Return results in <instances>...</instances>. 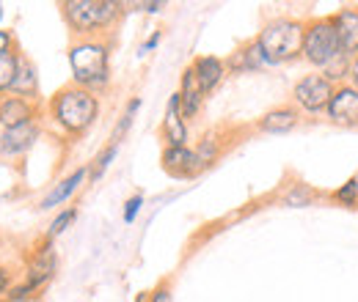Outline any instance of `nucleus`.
I'll list each match as a JSON object with an SVG mask.
<instances>
[{
	"label": "nucleus",
	"instance_id": "33",
	"mask_svg": "<svg viewBox=\"0 0 358 302\" xmlns=\"http://www.w3.org/2000/svg\"><path fill=\"white\" fill-rule=\"evenodd\" d=\"M160 39H163V31H155V33H152V36H149L146 42L141 44V47H138V55H149L152 50H157V44H160Z\"/></svg>",
	"mask_w": 358,
	"mask_h": 302
},
{
	"label": "nucleus",
	"instance_id": "11",
	"mask_svg": "<svg viewBox=\"0 0 358 302\" xmlns=\"http://www.w3.org/2000/svg\"><path fill=\"white\" fill-rule=\"evenodd\" d=\"M160 163H163V171L171 173L174 179H193L204 171L190 146H166Z\"/></svg>",
	"mask_w": 358,
	"mask_h": 302
},
{
	"label": "nucleus",
	"instance_id": "16",
	"mask_svg": "<svg viewBox=\"0 0 358 302\" xmlns=\"http://www.w3.org/2000/svg\"><path fill=\"white\" fill-rule=\"evenodd\" d=\"M298 124H301V110L295 105H278L257 121V130L265 132V135H287Z\"/></svg>",
	"mask_w": 358,
	"mask_h": 302
},
{
	"label": "nucleus",
	"instance_id": "5",
	"mask_svg": "<svg viewBox=\"0 0 358 302\" xmlns=\"http://www.w3.org/2000/svg\"><path fill=\"white\" fill-rule=\"evenodd\" d=\"M303 31H306V20L298 17H275L265 22L262 31L257 33V44L265 55V63L278 66L298 61L303 52Z\"/></svg>",
	"mask_w": 358,
	"mask_h": 302
},
{
	"label": "nucleus",
	"instance_id": "19",
	"mask_svg": "<svg viewBox=\"0 0 358 302\" xmlns=\"http://www.w3.org/2000/svg\"><path fill=\"white\" fill-rule=\"evenodd\" d=\"M204 99H207V96H204L201 86H199L193 69L185 66V72H182V77H179V102H182V116H185V121H190V119H196V116L201 113Z\"/></svg>",
	"mask_w": 358,
	"mask_h": 302
},
{
	"label": "nucleus",
	"instance_id": "22",
	"mask_svg": "<svg viewBox=\"0 0 358 302\" xmlns=\"http://www.w3.org/2000/svg\"><path fill=\"white\" fill-rule=\"evenodd\" d=\"M320 198H322V192L314 190L312 184H292V187L281 195V201H284L287 206H312Z\"/></svg>",
	"mask_w": 358,
	"mask_h": 302
},
{
	"label": "nucleus",
	"instance_id": "30",
	"mask_svg": "<svg viewBox=\"0 0 358 302\" xmlns=\"http://www.w3.org/2000/svg\"><path fill=\"white\" fill-rule=\"evenodd\" d=\"M17 50V39H14V31L11 28H0V55Z\"/></svg>",
	"mask_w": 358,
	"mask_h": 302
},
{
	"label": "nucleus",
	"instance_id": "18",
	"mask_svg": "<svg viewBox=\"0 0 358 302\" xmlns=\"http://www.w3.org/2000/svg\"><path fill=\"white\" fill-rule=\"evenodd\" d=\"M265 66H268V63H265V55H262L257 39L240 44V47L226 58V72H231V75H245V72H257V69H265Z\"/></svg>",
	"mask_w": 358,
	"mask_h": 302
},
{
	"label": "nucleus",
	"instance_id": "35",
	"mask_svg": "<svg viewBox=\"0 0 358 302\" xmlns=\"http://www.w3.org/2000/svg\"><path fill=\"white\" fill-rule=\"evenodd\" d=\"M3 17H6V6L0 3V22H3Z\"/></svg>",
	"mask_w": 358,
	"mask_h": 302
},
{
	"label": "nucleus",
	"instance_id": "14",
	"mask_svg": "<svg viewBox=\"0 0 358 302\" xmlns=\"http://www.w3.org/2000/svg\"><path fill=\"white\" fill-rule=\"evenodd\" d=\"M190 69H193V75H196L201 91H204V96L213 93L215 88L224 83L226 75H229V72H226V61L218 58V55H196V58L190 61Z\"/></svg>",
	"mask_w": 358,
	"mask_h": 302
},
{
	"label": "nucleus",
	"instance_id": "29",
	"mask_svg": "<svg viewBox=\"0 0 358 302\" xmlns=\"http://www.w3.org/2000/svg\"><path fill=\"white\" fill-rule=\"evenodd\" d=\"M149 302H174V297H171V283L169 280L157 283L155 292H149Z\"/></svg>",
	"mask_w": 358,
	"mask_h": 302
},
{
	"label": "nucleus",
	"instance_id": "1",
	"mask_svg": "<svg viewBox=\"0 0 358 302\" xmlns=\"http://www.w3.org/2000/svg\"><path fill=\"white\" fill-rule=\"evenodd\" d=\"M99 110H102L99 96L75 83L58 88L47 102V116L55 124V130L75 140L83 137L96 124Z\"/></svg>",
	"mask_w": 358,
	"mask_h": 302
},
{
	"label": "nucleus",
	"instance_id": "21",
	"mask_svg": "<svg viewBox=\"0 0 358 302\" xmlns=\"http://www.w3.org/2000/svg\"><path fill=\"white\" fill-rule=\"evenodd\" d=\"M20 58H22L20 47L11 50V52H6V55H0V99L8 96V91H11V83H14V77H17Z\"/></svg>",
	"mask_w": 358,
	"mask_h": 302
},
{
	"label": "nucleus",
	"instance_id": "23",
	"mask_svg": "<svg viewBox=\"0 0 358 302\" xmlns=\"http://www.w3.org/2000/svg\"><path fill=\"white\" fill-rule=\"evenodd\" d=\"M75 220H78V209H75V206H64L61 212L52 215V220H50V225H47V231H45V239L55 242L64 231H69V225H72Z\"/></svg>",
	"mask_w": 358,
	"mask_h": 302
},
{
	"label": "nucleus",
	"instance_id": "31",
	"mask_svg": "<svg viewBox=\"0 0 358 302\" xmlns=\"http://www.w3.org/2000/svg\"><path fill=\"white\" fill-rule=\"evenodd\" d=\"M127 6H133V8L143 11V14H160V11L166 8V3H163V0H149V3H127Z\"/></svg>",
	"mask_w": 358,
	"mask_h": 302
},
{
	"label": "nucleus",
	"instance_id": "27",
	"mask_svg": "<svg viewBox=\"0 0 358 302\" xmlns=\"http://www.w3.org/2000/svg\"><path fill=\"white\" fill-rule=\"evenodd\" d=\"M36 294H39V292L22 280V283H11V289L6 292L3 302H31L34 297H36Z\"/></svg>",
	"mask_w": 358,
	"mask_h": 302
},
{
	"label": "nucleus",
	"instance_id": "10",
	"mask_svg": "<svg viewBox=\"0 0 358 302\" xmlns=\"http://www.w3.org/2000/svg\"><path fill=\"white\" fill-rule=\"evenodd\" d=\"M89 181V165H80V168H75L72 173H66L64 179H58L50 190H47V195L39 201V209L42 212H50V209H55V206H64L72 195H78L80 192V187Z\"/></svg>",
	"mask_w": 358,
	"mask_h": 302
},
{
	"label": "nucleus",
	"instance_id": "17",
	"mask_svg": "<svg viewBox=\"0 0 358 302\" xmlns=\"http://www.w3.org/2000/svg\"><path fill=\"white\" fill-rule=\"evenodd\" d=\"M8 96H17V99H25V102H39V72L34 66V61L22 52L20 58V66H17V77L11 83Z\"/></svg>",
	"mask_w": 358,
	"mask_h": 302
},
{
	"label": "nucleus",
	"instance_id": "4",
	"mask_svg": "<svg viewBox=\"0 0 358 302\" xmlns=\"http://www.w3.org/2000/svg\"><path fill=\"white\" fill-rule=\"evenodd\" d=\"M122 11H124V3H116V0H64L61 3L64 22L78 39L105 36L116 25Z\"/></svg>",
	"mask_w": 358,
	"mask_h": 302
},
{
	"label": "nucleus",
	"instance_id": "15",
	"mask_svg": "<svg viewBox=\"0 0 358 302\" xmlns=\"http://www.w3.org/2000/svg\"><path fill=\"white\" fill-rule=\"evenodd\" d=\"M39 119V107L36 102H25L17 96H3L0 99V130H11L20 124H28Z\"/></svg>",
	"mask_w": 358,
	"mask_h": 302
},
{
	"label": "nucleus",
	"instance_id": "32",
	"mask_svg": "<svg viewBox=\"0 0 358 302\" xmlns=\"http://www.w3.org/2000/svg\"><path fill=\"white\" fill-rule=\"evenodd\" d=\"M345 83L350 88H356L358 91V55L356 58H350L348 61V72H345Z\"/></svg>",
	"mask_w": 358,
	"mask_h": 302
},
{
	"label": "nucleus",
	"instance_id": "9",
	"mask_svg": "<svg viewBox=\"0 0 358 302\" xmlns=\"http://www.w3.org/2000/svg\"><path fill=\"white\" fill-rule=\"evenodd\" d=\"M325 116H328V121L336 124V127H348V130L358 127V91L356 88H350L348 83H339V86L334 88V96H331V102H328V107H325Z\"/></svg>",
	"mask_w": 358,
	"mask_h": 302
},
{
	"label": "nucleus",
	"instance_id": "24",
	"mask_svg": "<svg viewBox=\"0 0 358 302\" xmlns=\"http://www.w3.org/2000/svg\"><path fill=\"white\" fill-rule=\"evenodd\" d=\"M328 198L336 201V204L345 206V209H358V176L348 179L345 184H339Z\"/></svg>",
	"mask_w": 358,
	"mask_h": 302
},
{
	"label": "nucleus",
	"instance_id": "12",
	"mask_svg": "<svg viewBox=\"0 0 358 302\" xmlns=\"http://www.w3.org/2000/svg\"><path fill=\"white\" fill-rule=\"evenodd\" d=\"M336 36H339V50L350 61L358 55V6H342L336 14H331Z\"/></svg>",
	"mask_w": 358,
	"mask_h": 302
},
{
	"label": "nucleus",
	"instance_id": "6",
	"mask_svg": "<svg viewBox=\"0 0 358 302\" xmlns=\"http://www.w3.org/2000/svg\"><path fill=\"white\" fill-rule=\"evenodd\" d=\"M334 88L336 83H331L322 72H312V75H303L295 86H292V105L309 116L317 113H325L331 96H334Z\"/></svg>",
	"mask_w": 358,
	"mask_h": 302
},
{
	"label": "nucleus",
	"instance_id": "34",
	"mask_svg": "<svg viewBox=\"0 0 358 302\" xmlns=\"http://www.w3.org/2000/svg\"><path fill=\"white\" fill-rule=\"evenodd\" d=\"M11 289V272L6 266H0V300L6 297V292Z\"/></svg>",
	"mask_w": 358,
	"mask_h": 302
},
{
	"label": "nucleus",
	"instance_id": "20",
	"mask_svg": "<svg viewBox=\"0 0 358 302\" xmlns=\"http://www.w3.org/2000/svg\"><path fill=\"white\" fill-rule=\"evenodd\" d=\"M193 151H196L201 168H210V165L221 157V151H224V140L218 137V132H207V135L199 140V146H196Z\"/></svg>",
	"mask_w": 358,
	"mask_h": 302
},
{
	"label": "nucleus",
	"instance_id": "25",
	"mask_svg": "<svg viewBox=\"0 0 358 302\" xmlns=\"http://www.w3.org/2000/svg\"><path fill=\"white\" fill-rule=\"evenodd\" d=\"M116 154H119V146H116V143L105 146V149L94 157V163L89 165V181H99V179L105 176V171L110 168V163L116 160Z\"/></svg>",
	"mask_w": 358,
	"mask_h": 302
},
{
	"label": "nucleus",
	"instance_id": "28",
	"mask_svg": "<svg viewBox=\"0 0 358 302\" xmlns=\"http://www.w3.org/2000/svg\"><path fill=\"white\" fill-rule=\"evenodd\" d=\"M141 209H143V195H141V192H135L133 198H127V201H124V212H122L124 222H127V225L135 222L138 215H141Z\"/></svg>",
	"mask_w": 358,
	"mask_h": 302
},
{
	"label": "nucleus",
	"instance_id": "26",
	"mask_svg": "<svg viewBox=\"0 0 358 302\" xmlns=\"http://www.w3.org/2000/svg\"><path fill=\"white\" fill-rule=\"evenodd\" d=\"M141 110V96H133L130 102H127V107H124V113H122V119H119V124H116V130H113V135H110V143H122V137L130 132V127H133L135 121V113Z\"/></svg>",
	"mask_w": 358,
	"mask_h": 302
},
{
	"label": "nucleus",
	"instance_id": "8",
	"mask_svg": "<svg viewBox=\"0 0 358 302\" xmlns=\"http://www.w3.org/2000/svg\"><path fill=\"white\" fill-rule=\"evenodd\" d=\"M55 269H58L55 245H52L50 239H42V242L34 248L28 264H25V278H22V280H25L28 286H34L36 292H42L47 283L55 278Z\"/></svg>",
	"mask_w": 358,
	"mask_h": 302
},
{
	"label": "nucleus",
	"instance_id": "7",
	"mask_svg": "<svg viewBox=\"0 0 358 302\" xmlns=\"http://www.w3.org/2000/svg\"><path fill=\"white\" fill-rule=\"evenodd\" d=\"M42 137V121L34 119L28 124H20V127H11V130H0V160H20L25 157L36 140Z\"/></svg>",
	"mask_w": 358,
	"mask_h": 302
},
{
	"label": "nucleus",
	"instance_id": "3",
	"mask_svg": "<svg viewBox=\"0 0 358 302\" xmlns=\"http://www.w3.org/2000/svg\"><path fill=\"white\" fill-rule=\"evenodd\" d=\"M66 58L75 86L86 88L91 93H99L110 86V42L105 36L75 39L69 44Z\"/></svg>",
	"mask_w": 358,
	"mask_h": 302
},
{
	"label": "nucleus",
	"instance_id": "2",
	"mask_svg": "<svg viewBox=\"0 0 358 302\" xmlns=\"http://www.w3.org/2000/svg\"><path fill=\"white\" fill-rule=\"evenodd\" d=\"M301 58L306 63H312L314 69H320L331 83H345V72H348V58L339 50V36L334 28L331 17H314L306 20V31H303V52Z\"/></svg>",
	"mask_w": 358,
	"mask_h": 302
},
{
	"label": "nucleus",
	"instance_id": "13",
	"mask_svg": "<svg viewBox=\"0 0 358 302\" xmlns=\"http://www.w3.org/2000/svg\"><path fill=\"white\" fill-rule=\"evenodd\" d=\"M160 135L166 140V146H187L190 140V132H187V121L182 116V102H179V91H174L169 96V105H166V116H163V127Z\"/></svg>",
	"mask_w": 358,
	"mask_h": 302
}]
</instances>
